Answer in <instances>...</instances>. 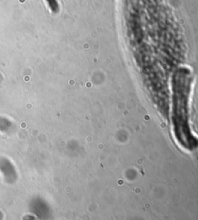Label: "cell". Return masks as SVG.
<instances>
[{"mask_svg":"<svg viewBox=\"0 0 198 220\" xmlns=\"http://www.w3.org/2000/svg\"><path fill=\"white\" fill-rule=\"evenodd\" d=\"M174 115L172 116L174 121V128L176 136L179 141L186 143V145L192 147L193 137L188 127V96H189V85L186 79L180 80L177 84L174 86Z\"/></svg>","mask_w":198,"mask_h":220,"instance_id":"obj_1","label":"cell"}]
</instances>
